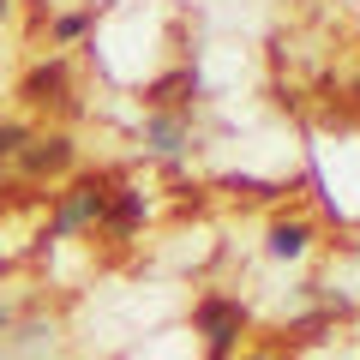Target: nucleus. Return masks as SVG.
Returning <instances> with one entry per match:
<instances>
[{"label":"nucleus","instance_id":"obj_1","mask_svg":"<svg viewBox=\"0 0 360 360\" xmlns=\"http://www.w3.org/2000/svg\"><path fill=\"white\" fill-rule=\"evenodd\" d=\"M193 324L205 330L210 360H234L240 330H246V307H240V300H229V295H205V300H198V312H193Z\"/></svg>","mask_w":360,"mask_h":360},{"label":"nucleus","instance_id":"obj_2","mask_svg":"<svg viewBox=\"0 0 360 360\" xmlns=\"http://www.w3.org/2000/svg\"><path fill=\"white\" fill-rule=\"evenodd\" d=\"M108 210V180H78L72 193L60 198V210H54L49 234H78V229H96Z\"/></svg>","mask_w":360,"mask_h":360},{"label":"nucleus","instance_id":"obj_3","mask_svg":"<svg viewBox=\"0 0 360 360\" xmlns=\"http://www.w3.org/2000/svg\"><path fill=\"white\" fill-rule=\"evenodd\" d=\"M18 96H25L30 108H66L72 96H66V60H42L25 72V84H18Z\"/></svg>","mask_w":360,"mask_h":360},{"label":"nucleus","instance_id":"obj_4","mask_svg":"<svg viewBox=\"0 0 360 360\" xmlns=\"http://www.w3.org/2000/svg\"><path fill=\"white\" fill-rule=\"evenodd\" d=\"M144 144H150L156 156H180L186 144H193V127H186L180 108H156V115L144 120Z\"/></svg>","mask_w":360,"mask_h":360},{"label":"nucleus","instance_id":"obj_5","mask_svg":"<svg viewBox=\"0 0 360 360\" xmlns=\"http://www.w3.org/2000/svg\"><path fill=\"white\" fill-rule=\"evenodd\" d=\"M18 162H25V174H60V168L72 162V139H66V132H49V139L30 132V144L18 150Z\"/></svg>","mask_w":360,"mask_h":360},{"label":"nucleus","instance_id":"obj_6","mask_svg":"<svg viewBox=\"0 0 360 360\" xmlns=\"http://www.w3.org/2000/svg\"><path fill=\"white\" fill-rule=\"evenodd\" d=\"M150 217V205H144V193H132V186H115L108 193V210H103V229L115 234V240H127L139 222Z\"/></svg>","mask_w":360,"mask_h":360},{"label":"nucleus","instance_id":"obj_7","mask_svg":"<svg viewBox=\"0 0 360 360\" xmlns=\"http://www.w3.org/2000/svg\"><path fill=\"white\" fill-rule=\"evenodd\" d=\"M307 246H312V222H307V217H288V222H276V229L264 234V252L283 258V264L307 258Z\"/></svg>","mask_w":360,"mask_h":360},{"label":"nucleus","instance_id":"obj_8","mask_svg":"<svg viewBox=\"0 0 360 360\" xmlns=\"http://www.w3.org/2000/svg\"><path fill=\"white\" fill-rule=\"evenodd\" d=\"M186 96H198V72L186 66V72H168V78H156L150 90H144V103L150 108H180Z\"/></svg>","mask_w":360,"mask_h":360},{"label":"nucleus","instance_id":"obj_9","mask_svg":"<svg viewBox=\"0 0 360 360\" xmlns=\"http://www.w3.org/2000/svg\"><path fill=\"white\" fill-rule=\"evenodd\" d=\"M222 186H229V193H246V198H276V193H283L276 180H258V174H229Z\"/></svg>","mask_w":360,"mask_h":360},{"label":"nucleus","instance_id":"obj_10","mask_svg":"<svg viewBox=\"0 0 360 360\" xmlns=\"http://www.w3.org/2000/svg\"><path fill=\"white\" fill-rule=\"evenodd\" d=\"M30 144V127L25 120H0V156H18Z\"/></svg>","mask_w":360,"mask_h":360},{"label":"nucleus","instance_id":"obj_11","mask_svg":"<svg viewBox=\"0 0 360 360\" xmlns=\"http://www.w3.org/2000/svg\"><path fill=\"white\" fill-rule=\"evenodd\" d=\"M90 30V13H60L54 18V42H78Z\"/></svg>","mask_w":360,"mask_h":360},{"label":"nucleus","instance_id":"obj_12","mask_svg":"<svg viewBox=\"0 0 360 360\" xmlns=\"http://www.w3.org/2000/svg\"><path fill=\"white\" fill-rule=\"evenodd\" d=\"M6 324H13V312H6V307H0V336H6Z\"/></svg>","mask_w":360,"mask_h":360},{"label":"nucleus","instance_id":"obj_13","mask_svg":"<svg viewBox=\"0 0 360 360\" xmlns=\"http://www.w3.org/2000/svg\"><path fill=\"white\" fill-rule=\"evenodd\" d=\"M240 360H270V354H240Z\"/></svg>","mask_w":360,"mask_h":360},{"label":"nucleus","instance_id":"obj_14","mask_svg":"<svg viewBox=\"0 0 360 360\" xmlns=\"http://www.w3.org/2000/svg\"><path fill=\"white\" fill-rule=\"evenodd\" d=\"M6 6H13V0H0V18H6Z\"/></svg>","mask_w":360,"mask_h":360},{"label":"nucleus","instance_id":"obj_15","mask_svg":"<svg viewBox=\"0 0 360 360\" xmlns=\"http://www.w3.org/2000/svg\"><path fill=\"white\" fill-rule=\"evenodd\" d=\"M0 360H6V348H0Z\"/></svg>","mask_w":360,"mask_h":360}]
</instances>
